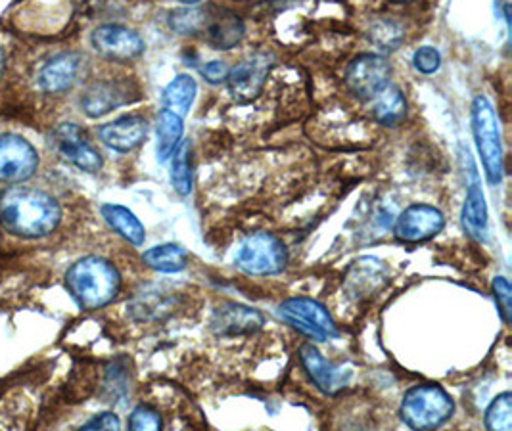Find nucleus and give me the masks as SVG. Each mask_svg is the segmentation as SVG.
<instances>
[{
    "label": "nucleus",
    "mask_w": 512,
    "mask_h": 431,
    "mask_svg": "<svg viewBox=\"0 0 512 431\" xmlns=\"http://www.w3.org/2000/svg\"><path fill=\"white\" fill-rule=\"evenodd\" d=\"M62 221V205L45 190L10 186L0 194V227L24 240L50 236Z\"/></svg>",
    "instance_id": "f257e3e1"
},
{
    "label": "nucleus",
    "mask_w": 512,
    "mask_h": 431,
    "mask_svg": "<svg viewBox=\"0 0 512 431\" xmlns=\"http://www.w3.org/2000/svg\"><path fill=\"white\" fill-rule=\"evenodd\" d=\"M66 290L83 311H98L110 305L121 288L119 271L104 257L89 255L75 261L66 273Z\"/></svg>",
    "instance_id": "f03ea898"
},
{
    "label": "nucleus",
    "mask_w": 512,
    "mask_h": 431,
    "mask_svg": "<svg viewBox=\"0 0 512 431\" xmlns=\"http://www.w3.org/2000/svg\"><path fill=\"white\" fill-rule=\"evenodd\" d=\"M169 25L181 35H202L215 50H231L246 33L244 22L231 10L200 4L171 12Z\"/></svg>",
    "instance_id": "7ed1b4c3"
},
{
    "label": "nucleus",
    "mask_w": 512,
    "mask_h": 431,
    "mask_svg": "<svg viewBox=\"0 0 512 431\" xmlns=\"http://www.w3.org/2000/svg\"><path fill=\"white\" fill-rule=\"evenodd\" d=\"M453 410V399L443 387L424 384L405 393L399 416L413 431H436L449 422Z\"/></svg>",
    "instance_id": "20e7f679"
},
{
    "label": "nucleus",
    "mask_w": 512,
    "mask_h": 431,
    "mask_svg": "<svg viewBox=\"0 0 512 431\" xmlns=\"http://www.w3.org/2000/svg\"><path fill=\"white\" fill-rule=\"evenodd\" d=\"M472 133L476 140V148L480 152L482 165L491 186H497L503 181V146L497 117L493 106L486 96H476L472 102Z\"/></svg>",
    "instance_id": "39448f33"
},
{
    "label": "nucleus",
    "mask_w": 512,
    "mask_h": 431,
    "mask_svg": "<svg viewBox=\"0 0 512 431\" xmlns=\"http://www.w3.org/2000/svg\"><path fill=\"white\" fill-rule=\"evenodd\" d=\"M288 251L277 236L256 232L248 236L236 253V267L250 276H271L284 271Z\"/></svg>",
    "instance_id": "423d86ee"
},
{
    "label": "nucleus",
    "mask_w": 512,
    "mask_h": 431,
    "mask_svg": "<svg viewBox=\"0 0 512 431\" xmlns=\"http://www.w3.org/2000/svg\"><path fill=\"white\" fill-rule=\"evenodd\" d=\"M279 315L309 340L326 341L340 336L334 318L330 317L325 305H321L315 299H309V297L286 299L284 303H280Z\"/></svg>",
    "instance_id": "0eeeda50"
},
{
    "label": "nucleus",
    "mask_w": 512,
    "mask_h": 431,
    "mask_svg": "<svg viewBox=\"0 0 512 431\" xmlns=\"http://www.w3.org/2000/svg\"><path fill=\"white\" fill-rule=\"evenodd\" d=\"M39 167L35 146L16 133L0 135V182L20 184L29 181Z\"/></svg>",
    "instance_id": "6e6552de"
},
{
    "label": "nucleus",
    "mask_w": 512,
    "mask_h": 431,
    "mask_svg": "<svg viewBox=\"0 0 512 431\" xmlns=\"http://www.w3.org/2000/svg\"><path fill=\"white\" fill-rule=\"evenodd\" d=\"M50 142L60 158L66 159L73 167L85 173H96L104 165L102 156L89 142L85 131L75 123H60L52 131Z\"/></svg>",
    "instance_id": "1a4fd4ad"
},
{
    "label": "nucleus",
    "mask_w": 512,
    "mask_h": 431,
    "mask_svg": "<svg viewBox=\"0 0 512 431\" xmlns=\"http://www.w3.org/2000/svg\"><path fill=\"white\" fill-rule=\"evenodd\" d=\"M392 66L380 54L357 56L346 71V85L353 96L361 100H373L386 87H390Z\"/></svg>",
    "instance_id": "9d476101"
},
{
    "label": "nucleus",
    "mask_w": 512,
    "mask_h": 431,
    "mask_svg": "<svg viewBox=\"0 0 512 431\" xmlns=\"http://www.w3.org/2000/svg\"><path fill=\"white\" fill-rule=\"evenodd\" d=\"M271 68H273V56L265 52H257L229 69L227 85L234 100L240 104H248L256 100L265 87Z\"/></svg>",
    "instance_id": "9b49d317"
},
{
    "label": "nucleus",
    "mask_w": 512,
    "mask_h": 431,
    "mask_svg": "<svg viewBox=\"0 0 512 431\" xmlns=\"http://www.w3.org/2000/svg\"><path fill=\"white\" fill-rule=\"evenodd\" d=\"M91 45L100 56L119 62L139 58L146 48L137 31L119 23L98 25L91 35Z\"/></svg>",
    "instance_id": "f8f14e48"
},
{
    "label": "nucleus",
    "mask_w": 512,
    "mask_h": 431,
    "mask_svg": "<svg viewBox=\"0 0 512 431\" xmlns=\"http://www.w3.org/2000/svg\"><path fill=\"white\" fill-rule=\"evenodd\" d=\"M445 227L442 211L434 205L415 204L397 217L394 236L403 244H419L438 236Z\"/></svg>",
    "instance_id": "ddd939ff"
},
{
    "label": "nucleus",
    "mask_w": 512,
    "mask_h": 431,
    "mask_svg": "<svg viewBox=\"0 0 512 431\" xmlns=\"http://www.w3.org/2000/svg\"><path fill=\"white\" fill-rule=\"evenodd\" d=\"M139 98L137 89L127 81H98L81 96V108L89 117H102Z\"/></svg>",
    "instance_id": "4468645a"
},
{
    "label": "nucleus",
    "mask_w": 512,
    "mask_h": 431,
    "mask_svg": "<svg viewBox=\"0 0 512 431\" xmlns=\"http://www.w3.org/2000/svg\"><path fill=\"white\" fill-rule=\"evenodd\" d=\"M265 318L252 307L240 303H223L211 315L210 328L215 336L234 338L254 334L263 326Z\"/></svg>",
    "instance_id": "2eb2a0df"
},
{
    "label": "nucleus",
    "mask_w": 512,
    "mask_h": 431,
    "mask_svg": "<svg viewBox=\"0 0 512 431\" xmlns=\"http://www.w3.org/2000/svg\"><path fill=\"white\" fill-rule=\"evenodd\" d=\"M300 361H302L307 376L311 378V382L325 395H336L350 382V370L344 372V368H338V366L328 363L325 357L317 351V347H313L311 343L302 345Z\"/></svg>",
    "instance_id": "dca6fc26"
},
{
    "label": "nucleus",
    "mask_w": 512,
    "mask_h": 431,
    "mask_svg": "<svg viewBox=\"0 0 512 431\" xmlns=\"http://www.w3.org/2000/svg\"><path fill=\"white\" fill-rule=\"evenodd\" d=\"M146 135H148V123L140 115H125L98 129L100 140L108 148L121 154L139 148L140 144L146 140Z\"/></svg>",
    "instance_id": "f3484780"
},
{
    "label": "nucleus",
    "mask_w": 512,
    "mask_h": 431,
    "mask_svg": "<svg viewBox=\"0 0 512 431\" xmlns=\"http://www.w3.org/2000/svg\"><path fill=\"white\" fill-rule=\"evenodd\" d=\"M79 69H81V56L75 52H64L50 58L41 68L37 83L41 91L48 94L70 91L77 81Z\"/></svg>",
    "instance_id": "a211bd4d"
},
{
    "label": "nucleus",
    "mask_w": 512,
    "mask_h": 431,
    "mask_svg": "<svg viewBox=\"0 0 512 431\" xmlns=\"http://www.w3.org/2000/svg\"><path fill=\"white\" fill-rule=\"evenodd\" d=\"M470 175H472V182L468 184V192H466L463 225L472 238L486 242V238H488V205H486V198H484L474 163H470Z\"/></svg>",
    "instance_id": "6ab92c4d"
},
{
    "label": "nucleus",
    "mask_w": 512,
    "mask_h": 431,
    "mask_svg": "<svg viewBox=\"0 0 512 431\" xmlns=\"http://www.w3.org/2000/svg\"><path fill=\"white\" fill-rule=\"evenodd\" d=\"M100 213L104 217V221L108 223V227L116 230L117 234L127 240L133 246H142L146 240V232L139 221V217H135V213L123 205L104 204L100 207Z\"/></svg>",
    "instance_id": "aec40b11"
},
{
    "label": "nucleus",
    "mask_w": 512,
    "mask_h": 431,
    "mask_svg": "<svg viewBox=\"0 0 512 431\" xmlns=\"http://www.w3.org/2000/svg\"><path fill=\"white\" fill-rule=\"evenodd\" d=\"M196 92H198V85L196 81L187 75V73H181L177 75L165 89L162 94L163 110L171 112V114L185 119L192 104H194V98H196Z\"/></svg>",
    "instance_id": "412c9836"
},
{
    "label": "nucleus",
    "mask_w": 512,
    "mask_h": 431,
    "mask_svg": "<svg viewBox=\"0 0 512 431\" xmlns=\"http://www.w3.org/2000/svg\"><path fill=\"white\" fill-rule=\"evenodd\" d=\"M142 261L146 267H150L158 273H181L187 269L188 253L177 244H162L152 250L144 251Z\"/></svg>",
    "instance_id": "4be33fe9"
},
{
    "label": "nucleus",
    "mask_w": 512,
    "mask_h": 431,
    "mask_svg": "<svg viewBox=\"0 0 512 431\" xmlns=\"http://www.w3.org/2000/svg\"><path fill=\"white\" fill-rule=\"evenodd\" d=\"M407 114V102L396 87H386L374 98L373 115L380 125L396 127Z\"/></svg>",
    "instance_id": "5701e85b"
},
{
    "label": "nucleus",
    "mask_w": 512,
    "mask_h": 431,
    "mask_svg": "<svg viewBox=\"0 0 512 431\" xmlns=\"http://www.w3.org/2000/svg\"><path fill=\"white\" fill-rule=\"evenodd\" d=\"M185 125L183 119L167 110H162L158 115V159L167 161L177 150V146L183 142Z\"/></svg>",
    "instance_id": "b1692460"
},
{
    "label": "nucleus",
    "mask_w": 512,
    "mask_h": 431,
    "mask_svg": "<svg viewBox=\"0 0 512 431\" xmlns=\"http://www.w3.org/2000/svg\"><path fill=\"white\" fill-rule=\"evenodd\" d=\"M171 184L175 192L188 196L192 190V171H190V144L183 140L171 156Z\"/></svg>",
    "instance_id": "393cba45"
},
{
    "label": "nucleus",
    "mask_w": 512,
    "mask_h": 431,
    "mask_svg": "<svg viewBox=\"0 0 512 431\" xmlns=\"http://www.w3.org/2000/svg\"><path fill=\"white\" fill-rule=\"evenodd\" d=\"M488 431H512V395L509 391L497 395L486 410Z\"/></svg>",
    "instance_id": "a878e982"
},
{
    "label": "nucleus",
    "mask_w": 512,
    "mask_h": 431,
    "mask_svg": "<svg viewBox=\"0 0 512 431\" xmlns=\"http://www.w3.org/2000/svg\"><path fill=\"white\" fill-rule=\"evenodd\" d=\"M373 45L378 46L380 50H396L397 46L403 41V33L399 29V25L394 22H378L374 23L371 33H369Z\"/></svg>",
    "instance_id": "bb28decb"
},
{
    "label": "nucleus",
    "mask_w": 512,
    "mask_h": 431,
    "mask_svg": "<svg viewBox=\"0 0 512 431\" xmlns=\"http://www.w3.org/2000/svg\"><path fill=\"white\" fill-rule=\"evenodd\" d=\"M129 431H162V418L156 410L140 405L129 416Z\"/></svg>",
    "instance_id": "cd10ccee"
},
{
    "label": "nucleus",
    "mask_w": 512,
    "mask_h": 431,
    "mask_svg": "<svg viewBox=\"0 0 512 431\" xmlns=\"http://www.w3.org/2000/svg\"><path fill=\"white\" fill-rule=\"evenodd\" d=\"M491 292H493V297L497 301V307H499V313L503 317V322L509 324L512 318V288L509 280L505 276L493 278Z\"/></svg>",
    "instance_id": "c85d7f7f"
},
{
    "label": "nucleus",
    "mask_w": 512,
    "mask_h": 431,
    "mask_svg": "<svg viewBox=\"0 0 512 431\" xmlns=\"http://www.w3.org/2000/svg\"><path fill=\"white\" fill-rule=\"evenodd\" d=\"M413 64L424 75H432L436 73L442 66V54L434 48V46H422L415 56H413Z\"/></svg>",
    "instance_id": "c756f323"
},
{
    "label": "nucleus",
    "mask_w": 512,
    "mask_h": 431,
    "mask_svg": "<svg viewBox=\"0 0 512 431\" xmlns=\"http://www.w3.org/2000/svg\"><path fill=\"white\" fill-rule=\"evenodd\" d=\"M77 431H121V422L114 412H100Z\"/></svg>",
    "instance_id": "7c9ffc66"
},
{
    "label": "nucleus",
    "mask_w": 512,
    "mask_h": 431,
    "mask_svg": "<svg viewBox=\"0 0 512 431\" xmlns=\"http://www.w3.org/2000/svg\"><path fill=\"white\" fill-rule=\"evenodd\" d=\"M202 77L211 83V85H219L223 81H227V75H229V66L225 62H219V60H213L210 64H206L204 68L200 69Z\"/></svg>",
    "instance_id": "2f4dec72"
},
{
    "label": "nucleus",
    "mask_w": 512,
    "mask_h": 431,
    "mask_svg": "<svg viewBox=\"0 0 512 431\" xmlns=\"http://www.w3.org/2000/svg\"><path fill=\"white\" fill-rule=\"evenodd\" d=\"M2 75H4V52L0 50V79H2Z\"/></svg>",
    "instance_id": "473e14b6"
}]
</instances>
